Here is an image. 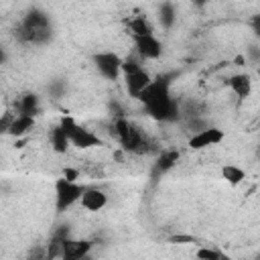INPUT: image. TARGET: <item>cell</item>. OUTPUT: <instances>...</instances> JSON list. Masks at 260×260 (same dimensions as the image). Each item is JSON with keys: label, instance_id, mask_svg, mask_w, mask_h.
<instances>
[{"label": "cell", "instance_id": "484cf974", "mask_svg": "<svg viewBox=\"0 0 260 260\" xmlns=\"http://www.w3.org/2000/svg\"><path fill=\"white\" fill-rule=\"evenodd\" d=\"M258 156H260V144H258Z\"/></svg>", "mask_w": 260, "mask_h": 260}, {"label": "cell", "instance_id": "52a82bcc", "mask_svg": "<svg viewBox=\"0 0 260 260\" xmlns=\"http://www.w3.org/2000/svg\"><path fill=\"white\" fill-rule=\"evenodd\" d=\"M225 138V132L217 126H205V128H199L197 132H193L187 140V146L191 150H205L209 146H215L219 144L221 140Z\"/></svg>", "mask_w": 260, "mask_h": 260}, {"label": "cell", "instance_id": "277c9868", "mask_svg": "<svg viewBox=\"0 0 260 260\" xmlns=\"http://www.w3.org/2000/svg\"><path fill=\"white\" fill-rule=\"evenodd\" d=\"M85 189H87V185H81L67 177H59L55 181V211L57 213L67 211L71 205H75L81 199Z\"/></svg>", "mask_w": 260, "mask_h": 260}, {"label": "cell", "instance_id": "7402d4cb", "mask_svg": "<svg viewBox=\"0 0 260 260\" xmlns=\"http://www.w3.org/2000/svg\"><path fill=\"white\" fill-rule=\"evenodd\" d=\"M250 26H252V32L256 35V39H260V14H254V16H252Z\"/></svg>", "mask_w": 260, "mask_h": 260}, {"label": "cell", "instance_id": "603a6c76", "mask_svg": "<svg viewBox=\"0 0 260 260\" xmlns=\"http://www.w3.org/2000/svg\"><path fill=\"white\" fill-rule=\"evenodd\" d=\"M63 177H67V179H71V181H77V179H79V173H77L75 169H65V171H63Z\"/></svg>", "mask_w": 260, "mask_h": 260}, {"label": "cell", "instance_id": "8fae6325", "mask_svg": "<svg viewBox=\"0 0 260 260\" xmlns=\"http://www.w3.org/2000/svg\"><path fill=\"white\" fill-rule=\"evenodd\" d=\"M252 75L250 73H246V71H242V73H234L230 79H228V87L234 91V95L240 100V102H244V100H248L250 98V93H252Z\"/></svg>", "mask_w": 260, "mask_h": 260}, {"label": "cell", "instance_id": "7a4b0ae2", "mask_svg": "<svg viewBox=\"0 0 260 260\" xmlns=\"http://www.w3.org/2000/svg\"><path fill=\"white\" fill-rule=\"evenodd\" d=\"M18 41L26 45H45L53 37L51 18L41 8H30L18 24Z\"/></svg>", "mask_w": 260, "mask_h": 260}, {"label": "cell", "instance_id": "d4e9b609", "mask_svg": "<svg viewBox=\"0 0 260 260\" xmlns=\"http://www.w3.org/2000/svg\"><path fill=\"white\" fill-rule=\"evenodd\" d=\"M256 73H258V79H260V63L256 65Z\"/></svg>", "mask_w": 260, "mask_h": 260}, {"label": "cell", "instance_id": "5bb4252c", "mask_svg": "<svg viewBox=\"0 0 260 260\" xmlns=\"http://www.w3.org/2000/svg\"><path fill=\"white\" fill-rule=\"evenodd\" d=\"M32 128H35V116L16 114L6 134H8V136H14V138H22V136H26Z\"/></svg>", "mask_w": 260, "mask_h": 260}, {"label": "cell", "instance_id": "3957f363", "mask_svg": "<svg viewBox=\"0 0 260 260\" xmlns=\"http://www.w3.org/2000/svg\"><path fill=\"white\" fill-rule=\"evenodd\" d=\"M112 132L116 136V140L120 142V146L126 152L132 154H146L150 150V140L144 134V130L140 126H136L134 122H130L124 116H118L112 124Z\"/></svg>", "mask_w": 260, "mask_h": 260}, {"label": "cell", "instance_id": "e0dca14e", "mask_svg": "<svg viewBox=\"0 0 260 260\" xmlns=\"http://www.w3.org/2000/svg\"><path fill=\"white\" fill-rule=\"evenodd\" d=\"M179 158H181V154H179L177 150H162V152L158 154L156 162H154V175H165V173H169V171L179 162Z\"/></svg>", "mask_w": 260, "mask_h": 260}, {"label": "cell", "instance_id": "2e32d148", "mask_svg": "<svg viewBox=\"0 0 260 260\" xmlns=\"http://www.w3.org/2000/svg\"><path fill=\"white\" fill-rule=\"evenodd\" d=\"M128 30H130V37L154 35V26H152V22H150L146 16H142V14L132 16V18L128 20Z\"/></svg>", "mask_w": 260, "mask_h": 260}, {"label": "cell", "instance_id": "ffe728a7", "mask_svg": "<svg viewBox=\"0 0 260 260\" xmlns=\"http://www.w3.org/2000/svg\"><path fill=\"white\" fill-rule=\"evenodd\" d=\"M195 256L201 260H223L225 258V254L215 248H199V250H195Z\"/></svg>", "mask_w": 260, "mask_h": 260}, {"label": "cell", "instance_id": "30bf717a", "mask_svg": "<svg viewBox=\"0 0 260 260\" xmlns=\"http://www.w3.org/2000/svg\"><path fill=\"white\" fill-rule=\"evenodd\" d=\"M93 248L91 240H83V238H65L61 242V258L65 260H81L85 258Z\"/></svg>", "mask_w": 260, "mask_h": 260}, {"label": "cell", "instance_id": "ba28073f", "mask_svg": "<svg viewBox=\"0 0 260 260\" xmlns=\"http://www.w3.org/2000/svg\"><path fill=\"white\" fill-rule=\"evenodd\" d=\"M136 55L142 61H154L162 55V43L156 35H144V37H132Z\"/></svg>", "mask_w": 260, "mask_h": 260}, {"label": "cell", "instance_id": "9c48e42d", "mask_svg": "<svg viewBox=\"0 0 260 260\" xmlns=\"http://www.w3.org/2000/svg\"><path fill=\"white\" fill-rule=\"evenodd\" d=\"M122 77H124V85H126L128 95H130V98H136V100H138V95H140V93L150 85V81H152V75L144 69V65L138 67V69H132V71L122 73Z\"/></svg>", "mask_w": 260, "mask_h": 260}, {"label": "cell", "instance_id": "8992f818", "mask_svg": "<svg viewBox=\"0 0 260 260\" xmlns=\"http://www.w3.org/2000/svg\"><path fill=\"white\" fill-rule=\"evenodd\" d=\"M93 67L98 69V73L108 79V81H118L122 77V63L124 57H120L116 51H100L91 57Z\"/></svg>", "mask_w": 260, "mask_h": 260}, {"label": "cell", "instance_id": "44dd1931", "mask_svg": "<svg viewBox=\"0 0 260 260\" xmlns=\"http://www.w3.org/2000/svg\"><path fill=\"white\" fill-rule=\"evenodd\" d=\"M248 57L258 65V63H260V47H258V45H250V47H248Z\"/></svg>", "mask_w": 260, "mask_h": 260}, {"label": "cell", "instance_id": "7c38bea8", "mask_svg": "<svg viewBox=\"0 0 260 260\" xmlns=\"http://www.w3.org/2000/svg\"><path fill=\"white\" fill-rule=\"evenodd\" d=\"M81 207L87 209V211H102L106 205H108V195L106 191L98 189V187H87L79 199Z\"/></svg>", "mask_w": 260, "mask_h": 260}, {"label": "cell", "instance_id": "5b68a950", "mask_svg": "<svg viewBox=\"0 0 260 260\" xmlns=\"http://www.w3.org/2000/svg\"><path fill=\"white\" fill-rule=\"evenodd\" d=\"M59 124L67 130L69 138H71V144L85 150V148H93V146H100L102 144V138L98 134H93L91 130H87L85 126H81L73 116H61Z\"/></svg>", "mask_w": 260, "mask_h": 260}, {"label": "cell", "instance_id": "4fadbf2b", "mask_svg": "<svg viewBox=\"0 0 260 260\" xmlns=\"http://www.w3.org/2000/svg\"><path fill=\"white\" fill-rule=\"evenodd\" d=\"M49 142H51L53 152H57V154H65V152L69 150V146H71V138H69L67 130H65L61 124H57V126L51 128V132H49Z\"/></svg>", "mask_w": 260, "mask_h": 260}, {"label": "cell", "instance_id": "cb8c5ba5", "mask_svg": "<svg viewBox=\"0 0 260 260\" xmlns=\"http://www.w3.org/2000/svg\"><path fill=\"white\" fill-rule=\"evenodd\" d=\"M193 2H195V4H199V6H203V4L207 2V0H193Z\"/></svg>", "mask_w": 260, "mask_h": 260}, {"label": "cell", "instance_id": "ac0fdd59", "mask_svg": "<svg viewBox=\"0 0 260 260\" xmlns=\"http://www.w3.org/2000/svg\"><path fill=\"white\" fill-rule=\"evenodd\" d=\"M221 179H223L228 185L238 187L240 183H244V179H246V171H244L242 167L230 162V165H223V167H221Z\"/></svg>", "mask_w": 260, "mask_h": 260}, {"label": "cell", "instance_id": "9a60e30c", "mask_svg": "<svg viewBox=\"0 0 260 260\" xmlns=\"http://www.w3.org/2000/svg\"><path fill=\"white\" fill-rule=\"evenodd\" d=\"M41 112V100L37 93H22L16 102V114L37 116Z\"/></svg>", "mask_w": 260, "mask_h": 260}, {"label": "cell", "instance_id": "6da1fadb", "mask_svg": "<svg viewBox=\"0 0 260 260\" xmlns=\"http://www.w3.org/2000/svg\"><path fill=\"white\" fill-rule=\"evenodd\" d=\"M171 83L173 75L160 73L152 77L150 85L138 95L146 114L156 122H175L179 118V102L171 93Z\"/></svg>", "mask_w": 260, "mask_h": 260}, {"label": "cell", "instance_id": "d6986e66", "mask_svg": "<svg viewBox=\"0 0 260 260\" xmlns=\"http://www.w3.org/2000/svg\"><path fill=\"white\" fill-rule=\"evenodd\" d=\"M175 20H177V12H175V4L173 2H169V0H165L160 6H158V22H160V26L162 28H171L173 24H175Z\"/></svg>", "mask_w": 260, "mask_h": 260}]
</instances>
